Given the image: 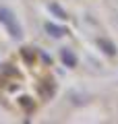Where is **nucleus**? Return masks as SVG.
Returning a JSON list of instances; mask_svg holds the SVG:
<instances>
[{"mask_svg":"<svg viewBox=\"0 0 118 124\" xmlns=\"http://www.w3.org/2000/svg\"><path fill=\"white\" fill-rule=\"evenodd\" d=\"M62 60H64L68 66H75V58H73V54H70L68 50H62Z\"/></svg>","mask_w":118,"mask_h":124,"instance_id":"nucleus-2","label":"nucleus"},{"mask_svg":"<svg viewBox=\"0 0 118 124\" xmlns=\"http://www.w3.org/2000/svg\"><path fill=\"white\" fill-rule=\"evenodd\" d=\"M0 21H4V23H6V27L10 29L13 37H21V27H19L17 19L13 17V13H10V10H4V8H0Z\"/></svg>","mask_w":118,"mask_h":124,"instance_id":"nucleus-1","label":"nucleus"},{"mask_svg":"<svg viewBox=\"0 0 118 124\" xmlns=\"http://www.w3.org/2000/svg\"><path fill=\"white\" fill-rule=\"evenodd\" d=\"M46 29H48L50 33H52V35H56V37H58V35H62V33H64V31H62V29H58V27H54L52 23H48V25H46Z\"/></svg>","mask_w":118,"mask_h":124,"instance_id":"nucleus-3","label":"nucleus"},{"mask_svg":"<svg viewBox=\"0 0 118 124\" xmlns=\"http://www.w3.org/2000/svg\"><path fill=\"white\" fill-rule=\"evenodd\" d=\"M100 46H104L108 54H114V46H112V44H106V41H101V39H100Z\"/></svg>","mask_w":118,"mask_h":124,"instance_id":"nucleus-4","label":"nucleus"}]
</instances>
